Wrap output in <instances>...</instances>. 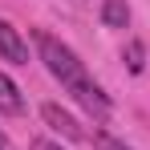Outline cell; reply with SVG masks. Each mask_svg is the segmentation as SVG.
Returning <instances> with one entry per match:
<instances>
[{
  "instance_id": "cell-1",
  "label": "cell",
  "mask_w": 150,
  "mask_h": 150,
  "mask_svg": "<svg viewBox=\"0 0 150 150\" xmlns=\"http://www.w3.org/2000/svg\"><path fill=\"white\" fill-rule=\"evenodd\" d=\"M37 53H41V61H45V69H49L69 93H81L85 85H93V77L85 73V65L77 61V53L69 49V45H61L53 33H37Z\"/></svg>"
},
{
  "instance_id": "cell-2",
  "label": "cell",
  "mask_w": 150,
  "mask_h": 150,
  "mask_svg": "<svg viewBox=\"0 0 150 150\" xmlns=\"http://www.w3.org/2000/svg\"><path fill=\"white\" fill-rule=\"evenodd\" d=\"M41 118H45V126H53L57 134H65L69 142H81V138H85L81 122H77L73 114H65L61 105H53V101H49V105H41Z\"/></svg>"
},
{
  "instance_id": "cell-3",
  "label": "cell",
  "mask_w": 150,
  "mask_h": 150,
  "mask_svg": "<svg viewBox=\"0 0 150 150\" xmlns=\"http://www.w3.org/2000/svg\"><path fill=\"white\" fill-rule=\"evenodd\" d=\"M0 57L12 61V65H28V45L8 21H0Z\"/></svg>"
},
{
  "instance_id": "cell-4",
  "label": "cell",
  "mask_w": 150,
  "mask_h": 150,
  "mask_svg": "<svg viewBox=\"0 0 150 150\" xmlns=\"http://www.w3.org/2000/svg\"><path fill=\"white\" fill-rule=\"evenodd\" d=\"M0 114H25V98L8 73H0Z\"/></svg>"
},
{
  "instance_id": "cell-5",
  "label": "cell",
  "mask_w": 150,
  "mask_h": 150,
  "mask_svg": "<svg viewBox=\"0 0 150 150\" xmlns=\"http://www.w3.org/2000/svg\"><path fill=\"white\" fill-rule=\"evenodd\" d=\"M101 25L105 28H126L130 25V4L126 0H101Z\"/></svg>"
},
{
  "instance_id": "cell-6",
  "label": "cell",
  "mask_w": 150,
  "mask_h": 150,
  "mask_svg": "<svg viewBox=\"0 0 150 150\" xmlns=\"http://www.w3.org/2000/svg\"><path fill=\"white\" fill-rule=\"evenodd\" d=\"M122 57H126V69H130V73H142V69H146V45H142L138 37L126 45V53H122Z\"/></svg>"
},
{
  "instance_id": "cell-7",
  "label": "cell",
  "mask_w": 150,
  "mask_h": 150,
  "mask_svg": "<svg viewBox=\"0 0 150 150\" xmlns=\"http://www.w3.org/2000/svg\"><path fill=\"white\" fill-rule=\"evenodd\" d=\"M98 150H130V146L118 142V138H110V134H98Z\"/></svg>"
},
{
  "instance_id": "cell-8",
  "label": "cell",
  "mask_w": 150,
  "mask_h": 150,
  "mask_svg": "<svg viewBox=\"0 0 150 150\" xmlns=\"http://www.w3.org/2000/svg\"><path fill=\"white\" fill-rule=\"evenodd\" d=\"M33 150H61V146H57V142H49V138H37V142H33Z\"/></svg>"
},
{
  "instance_id": "cell-9",
  "label": "cell",
  "mask_w": 150,
  "mask_h": 150,
  "mask_svg": "<svg viewBox=\"0 0 150 150\" xmlns=\"http://www.w3.org/2000/svg\"><path fill=\"white\" fill-rule=\"evenodd\" d=\"M0 150H8V138H4V130H0Z\"/></svg>"
}]
</instances>
